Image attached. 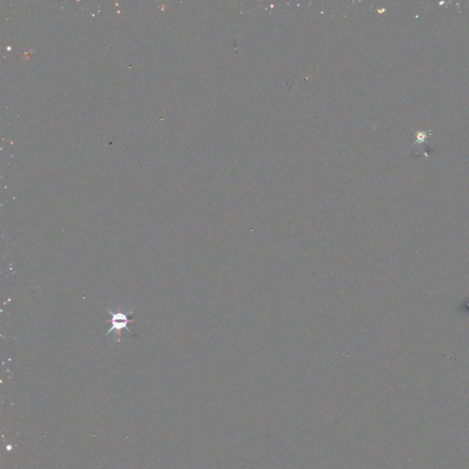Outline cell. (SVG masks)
<instances>
[{"label":"cell","instance_id":"1","mask_svg":"<svg viewBox=\"0 0 469 469\" xmlns=\"http://www.w3.org/2000/svg\"><path fill=\"white\" fill-rule=\"evenodd\" d=\"M108 311V313L111 315V319H110V322H111V324L112 326L110 327L109 330L107 331L106 333V335H109L110 333L112 332H115V335H120L121 334V331L123 329H126L127 331H129L131 334V331L129 328L128 324L129 323H131V320L128 317V315L131 313V311H130L129 313H123L122 311H116V312H113L111 310H107Z\"/></svg>","mask_w":469,"mask_h":469}]
</instances>
